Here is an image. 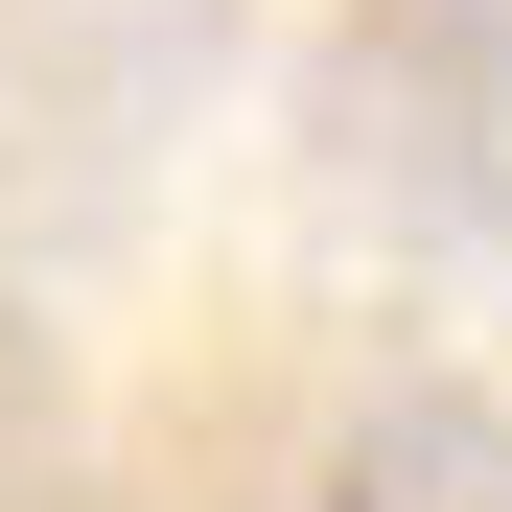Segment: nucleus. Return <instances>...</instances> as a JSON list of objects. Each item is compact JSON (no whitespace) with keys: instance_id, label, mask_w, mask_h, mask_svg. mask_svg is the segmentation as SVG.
<instances>
[{"instance_id":"f257e3e1","label":"nucleus","mask_w":512,"mask_h":512,"mask_svg":"<svg viewBox=\"0 0 512 512\" xmlns=\"http://www.w3.org/2000/svg\"><path fill=\"white\" fill-rule=\"evenodd\" d=\"M326 512H512V443L489 419H373V443L326 466Z\"/></svg>"}]
</instances>
